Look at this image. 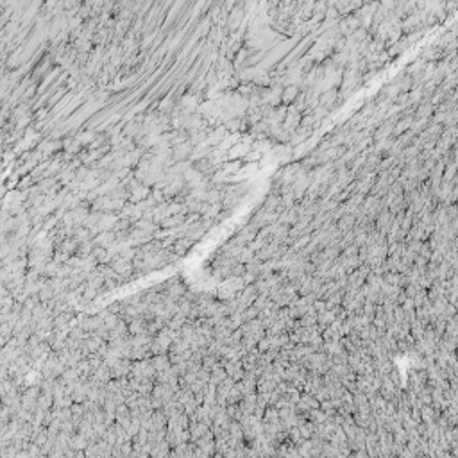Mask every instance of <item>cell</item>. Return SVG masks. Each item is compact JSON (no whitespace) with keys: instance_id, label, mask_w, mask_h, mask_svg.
Instances as JSON below:
<instances>
[{"instance_id":"1","label":"cell","mask_w":458,"mask_h":458,"mask_svg":"<svg viewBox=\"0 0 458 458\" xmlns=\"http://www.w3.org/2000/svg\"><path fill=\"white\" fill-rule=\"evenodd\" d=\"M90 446V440L86 439L83 433H74L70 440V449L72 451H86V448Z\"/></svg>"}]
</instances>
